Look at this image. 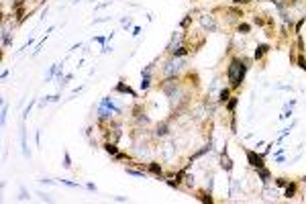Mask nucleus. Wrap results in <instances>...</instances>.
I'll list each match as a JSON object with an SVG mask.
<instances>
[{
  "mask_svg": "<svg viewBox=\"0 0 306 204\" xmlns=\"http://www.w3.org/2000/svg\"><path fill=\"white\" fill-rule=\"evenodd\" d=\"M245 72H247V65H245L241 59H233L231 65H229V82H231L233 88H239L241 86V82H243L245 78Z\"/></svg>",
  "mask_w": 306,
  "mask_h": 204,
  "instance_id": "1",
  "label": "nucleus"
},
{
  "mask_svg": "<svg viewBox=\"0 0 306 204\" xmlns=\"http://www.w3.org/2000/svg\"><path fill=\"white\" fill-rule=\"evenodd\" d=\"M247 161L251 163L253 167H263V155H257L255 151H251V149H247Z\"/></svg>",
  "mask_w": 306,
  "mask_h": 204,
  "instance_id": "2",
  "label": "nucleus"
},
{
  "mask_svg": "<svg viewBox=\"0 0 306 204\" xmlns=\"http://www.w3.org/2000/svg\"><path fill=\"white\" fill-rule=\"evenodd\" d=\"M220 161H223V163H220V165H223L224 170H227V171H231L233 163H231V159H229V155H227V149H224L223 153H220Z\"/></svg>",
  "mask_w": 306,
  "mask_h": 204,
  "instance_id": "3",
  "label": "nucleus"
},
{
  "mask_svg": "<svg viewBox=\"0 0 306 204\" xmlns=\"http://www.w3.org/2000/svg\"><path fill=\"white\" fill-rule=\"evenodd\" d=\"M267 51H269V47H267V45H259V47L255 49V59H261Z\"/></svg>",
  "mask_w": 306,
  "mask_h": 204,
  "instance_id": "4",
  "label": "nucleus"
},
{
  "mask_svg": "<svg viewBox=\"0 0 306 204\" xmlns=\"http://www.w3.org/2000/svg\"><path fill=\"white\" fill-rule=\"evenodd\" d=\"M294 194H296V184H286V198H292Z\"/></svg>",
  "mask_w": 306,
  "mask_h": 204,
  "instance_id": "5",
  "label": "nucleus"
},
{
  "mask_svg": "<svg viewBox=\"0 0 306 204\" xmlns=\"http://www.w3.org/2000/svg\"><path fill=\"white\" fill-rule=\"evenodd\" d=\"M116 90H118V92H127V94H131V96H135V92H133V90H131L129 86H125V84H122V82H121V84H118V86H116Z\"/></svg>",
  "mask_w": 306,
  "mask_h": 204,
  "instance_id": "6",
  "label": "nucleus"
},
{
  "mask_svg": "<svg viewBox=\"0 0 306 204\" xmlns=\"http://www.w3.org/2000/svg\"><path fill=\"white\" fill-rule=\"evenodd\" d=\"M104 149H106V153H110V155H116V145L114 143H106Z\"/></svg>",
  "mask_w": 306,
  "mask_h": 204,
  "instance_id": "7",
  "label": "nucleus"
},
{
  "mask_svg": "<svg viewBox=\"0 0 306 204\" xmlns=\"http://www.w3.org/2000/svg\"><path fill=\"white\" fill-rule=\"evenodd\" d=\"M149 170H151V174H155V176H161V167H159L157 163H149Z\"/></svg>",
  "mask_w": 306,
  "mask_h": 204,
  "instance_id": "8",
  "label": "nucleus"
},
{
  "mask_svg": "<svg viewBox=\"0 0 306 204\" xmlns=\"http://www.w3.org/2000/svg\"><path fill=\"white\" fill-rule=\"evenodd\" d=\"M259 176H261V180H263V182H267V180H269V171L263 170V167H259Z\"/></svg>",
  "mask_w": 306,
  "mask_h": 204,
  "instance_id": "9",
  "label": "nucleus"
},
{
  "mask_svg": "<svg viewBox=\"0 0 306 204\" xmlns=\"http://www.w3.org/2000/svg\"><path fill=\"white\" fill-rule=\"evenodd\" d=\"M229 100V90L224 88V90H220V98H218V102H227Z\"/></svg>",
  "mask_w": 306,
  "mask_h": 204,
  "instance_id": "10",
  "label": "nucleus"
},
{
  "mask_svg": "<svg viewBox=\"0 0 306 204\" xmlns=\"http://www.w3.org/2000/svg\"><path fill=\"white\" fill-rule=\"evenodd\" d=\"M235 106H237V98H231V100H229V110L233 112V110H235Z\"/></svg>",
  "mask_w": 306,
  "mask_h": 204,
  "instance_id": "11",
  "label": "nucleus"
},
{
  "mask_svg": "<svg viewBox=\"0 0 306 204\" xmlns=\"http://www.w3.org/2000/svg\"><path fill=\"white\" fill-rule=\"evenodd\" d=\"M165 133H167V127H165V125H161V127L157 129V135H165Z\"/></svg>",
  "mask_w": 306,
  "mask_h": 204,
  "instance_id": "12",
  "label": "nucleus"
},
{
  "mask_svg": "<svg viewBox=\"0 0 306 204\" xmlns=\"http://www.w3.org/2000/svg\"><path fill=\"white\" fill-rule=\"evenodd\" d=\"M298 65L302 69H306V59H304V57H300V59H298Z\"/></svg>",
  "mask_w": 306,
  "mask_h": 204,
  "instance_id": "13",
  "label": "nucleus"
},
{
  "mask_svg": "<svg viewBox=\"0 0 306 204\" xmlns=\"http://www.w3.org/2000/svg\"><path fill=\"white\" fill-rule=\"evenodd\" d=\"M116 159H129V155H125V153H116Z\"/></svg>",
  "mask_w": 306,
  "mask_h": 204,
  "instance_id": "14",
  "label": "nucleus"
},
{
  "mask_svg": "<svg viewBox=\"0 0 306 204\" xmlns=\"http://www.w3.org/2000/svg\"><path fill=\"white\" fill-rule=\"evenodd\" d=\"M174 53H176V55H184V53H186V47H180L178 51H174Z\"/></svg>",
  "mask_w": 306,
  "mask_h": 204,
  "instance_id": "15",
  "label": "nucleus"
},
{
  "mask_svg": "<svg viewBox=\"0 0 306 204\" xmlns=\"http://www.w3.org/2000/svg\"><path fill=\"white\" fill-rule=\"evenodd\" d=\"M239 31H243V33H247V31H249V25H241V27H239Z\"/></svg>",
  "mask_w": 306,
  "mask_h": 204,
  "instance_id": "16",
  "label": "nucleus"
},
{
  "mask_svg": "<svg viewBox=\"0 0 306 204\" xmlns=\"http://www.w3.org/2000/svg\"><path fill=\"white\" fill-rule=\"evenodd\" d=\"M63 165H65V167H69V165H72V163H69V155H68V153H65V163H63Z\"/></svg>",
  "mask_w": 306,
  "mask_h": 204,
  "instance_id": "17",
  "label": "nucleus"
},
{
  "mask_svg": "<svg viewBox=\"0 0 306 204\" xmlns=\"http://www.w3.org/2000/svg\"><path fill=\"white\" fill-rule=\"evenodd\" d=\"M245 2H249V0H235V4H245Z\"/></svg>",
  "mask_w": 306,
  "mask_h": 204,
  "instance_id": "18",
  "label": "nucleus"
}]
</instances>
